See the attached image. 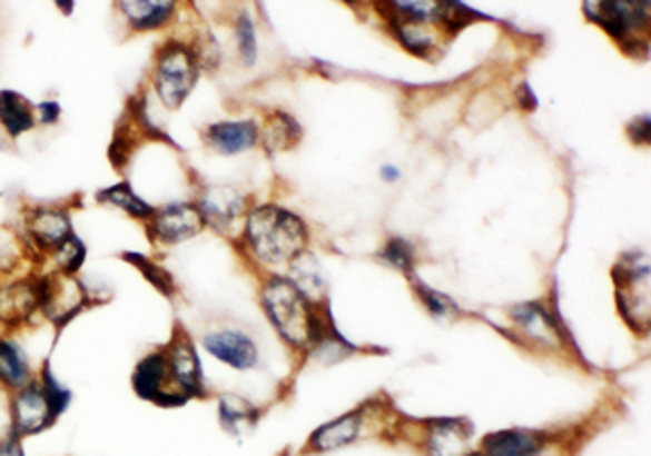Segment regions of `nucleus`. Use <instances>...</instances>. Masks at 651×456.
Returning a JSON list of instances; mask_svg holds the SVG:
<instances>
[{"label":"nucleus","mask_w":651,"mask_h":456,"mask_svg":"<svg viewBox=\"0 0 651 456\" xmlns=\"http://www.w3.org/2000/svg\"><path fill=\"white\" fill-rule=\"evenodd\" d=\"M243 240L256 260L289 265L308 247V226L287 208L263 204L247 215Z\"/></svg>","instance_id":"1"},{"label":"nucleus","mask_w":651,"mask_h":456,"mask_svg":"<svg viewBox=\"0 0 651 456\" xmlns=\"http://www.w3.org/2000/svg\"><path fill=\"white\" fill-rule=\"evenodd\" d=\"M72 405V391L63 387L50 361H43L32 383L10 398V434L26 440L57 425Z\"/></svg>","instance_id":"2"},{"label":"nucleus","mask_w":651,"mask_h":456,"mask_svg":"<svg viewBox=\"0 0 651 456\" xmlns=\"http://www.w3.org/2000/svg\"><path fill=\"white\" fill-rule=\"evenodd\" d=\"M260 303L267 319L276 328V333L297 348L313 346L319 315L313 310L310 300L297 289L289 278L272 276L260 291Z\"/></svg>","instance_id":"3"},{"label":"nucleus","mask_w":651,"mask_h":456,"mask_svg":"<svg viewBox=\"0 0 651 456\" xmlns=\"http://www.w3.org/2000/svg\"><path fill=\"white\" fill-rule=\"evenodd\" d=\"M199 57L190 46L170 39L159 48L152 85L168 111L181 109V105L190 98L195 85L199 82Z\"/></svg>","instance_id":"4"},{"label":"nucleus","mask_w":651,"mask_h":456,"mask_svg":"<svg viewBox=\"0 0 651 456\" xmlns=\"http://www.w3.org/2000/svg\"><path fill=\"white\" fill-rule=\"evenodd\" d=\"M615 300L622 319L638 335L649 330V258L642 251H627L613 265Z\"/></svg>","instance_id":"5"},{"label":"nucleus","mask_w":651,"mask_h":456,"mask_svg":"<svg viewBox=\"0 0 651 456\" xmlns=\"http://www.w3.org/2000/svg\"><path fill=\"white\" fill-rule=\"evenodd\" d=\"M145 228L155 245L172 247L197 238L206 228V221L195 201H172L155 208Z\"/></svg>","instance_id":"6"},{"label":"nucleus","mask_w":651,"mask_h":456,"mask_svg":"<svg viewBox=\"0 0 651 456\" xmlns=\"http://www.w3.org/2000/svg\"><path fill=\"white\" fill-rule=\"evenodd\" d=\"M131 389L140 400L152 403L157 407H166V409L181 407L188 403V398L179 394L172 385L164 348L152 350L150 355H145L136 364L131 373Z\"/></svg>","instance_id":"7"},{"label":"nucleus","mask_w":651,"mask_h":456,"mask_svg":"<svg viewBox=\"0 0 651 456\" xmlns=\"http://www.w3.org/2000/svg\"><path fill=\"white\" fill-rule=\"evenodd\" d=\"M89 306H91V294L78 280V276H63L59 271L43 276L41 315L50 319L57 328H66L68 321L76 319Z\"/></svg>","instance_id":"8"},{"label":"nucleus","mask_w":651,"mask_h":456,"mask_svg":"<svg viewBox=\"0 0 651 456\" xmlns=\"http://www.w3.org/2000/svg\"><path fill=\"white\" fill-rule=\"evenodd\" d=\"M170 379L179 394H184L188 400L204 398L206 396V383L204 370L199 364L197 348L190 339V335L184 328H175L172 339L164 348Z\"/></svg>","instance_id":"9"},{"label":"nucleus","mask_w":651,"mask_h":456,"mask_svg":"<svg viewBox=\"0 0 651 456\" xmlns=\"http://www.w3.org/2000/svg\"><path fill=\"white\" fill-rule=\"evenodd\" d=\"M589 21L598 23L622 46L649 28V3H586Z\"/></svg>","instance_id":"10"},{"label":"nucleus","mask_w":651,"mask_h":456,"mask_svg":"<svg viewBox=\"0 0 651 456\" xmlns=\"http://www.w3.org/2000/svg\"><path fill=\"white\" fill-rule=\"evenodd\" d=\"M43 308V276H28L0 285V324H28Z\"/></svg>","instance_id":"11"},{"label":"nucleus","mask_w":651,"mask_h":456,"mask_svg":"<svg viewBox=\"0 0 651 456\" xmlns=\"http://www.w3.org/2000/svg\"><path fill=\"white\" fill-rule=\"evenodd\" d=\"M26 234L37 251L52 254L76 234L70 212L61 206H34L26 212Z\"/></svg>","instance_id":"12"},{"label":"nucleus","mask_w":651,"mask_h":456,"mask_svg":"<svg viewBox=\"0 0 651 456\" xmlns=\"http://www.w3.org/2000/svg\"><path fill=\"white\" fill-rule=\"evenodd\" d=\"M204 350L236 370H251L258 366V346L256 341L238 328H217L201 337Z\"/></svg>","instance_id":"13"},{"label":"nucleus","mask_w":651,"mask_h":456,"mask_svg":"<svg viewBox=\"0 0 651 456\" xmlns=\"http://www.w3.org/2000/svg\"><path fill=\"white\" fill-rule=\"evenodd\" d=\"M195 204L206 226H213L217 231H225L245 212V195L227 184L201 186Z\"/></svg>","instance_id":"14"},{"label":"nucleus","mask_w":651,"mask_h":456,"mask_svg":"<svg viewBox=\"0 0 651 456\" xmlns=\"http://www.w3.org/2000/svg\"><path fill=\"white\" fill-rule=\"evenodd\" d=\"M473 423L466 418H437L427 423L425 456H468Z\"/></svg>","instance_id":"15"},{"label":"nucleus","mask_w":651,"mask_h":456,"mask_svg":"<svg viewBox=\"0 0 651 456\" xmlns=\"http://www.w3.org/2000/svg\"><path fill=\"white\" fill-rule=\"evenodd\" d=\"M260 127L254 120H223L206 125L201 131L204 145L223 157H236L256 147Z\"/></svg>","instance_id":"16"},{"label":"nucleus","mask_w":651,"mask_h":456,"mask_svg":"<svg viewBox=\"0 0 651 456\" xmlns=\"http://www.w3.org/2000/svg\"><path fill=\"white\" fill-rule=\"evenodd\" d=\"M545 432L514 427L500 429L482 440L484 456H543L545 449Z\"/></svg>","instance_id":"17"},{"label":"nucleus","mask_w":651,"mask_h":456,"mask_svg":"<svg viewBox=\"0 0 651 456\" xmlns=\"http://www.w3.org/2000/svg\"><path fill=\"white\" fill-rule=\"evenodd\" d=\"M512 321L530 341L548 348L561 346V330L543 303H521L512 310Z\"/></svg>","instance_id":"18"},{"label":"nucleus","mask_w":651,"mask_h":456,"mask_svg":"<svg viewBox=\"0 0 651 456\" xmlns=\"http://www.w3.org/2000/svg\"><path fill=\"white\" fill-rule=\"evenodd\" d=\"M116 10L122 14L131 32H152L172 21L177 3H168V0H120Z\"/></svg>","instance_id":"19"},{"label":"nucleus","mask_w":651,"mask_h":456,"mask_svg":"<svg viewBox=\"0 0 651 456\" xmlns=\"http://www.w3.org/2000/svg\"><path fill=\"white\" fill-rule=\"evenodd\" d=\"M362 416H365V412L355 409L335 420H328L326 425L315 429L306 449H310V454H324L351 445L362 432Z\"/></svg>","instance_id":"20"},{"label":"nucleus","mask_w":651,"mask_h":456,"mask_svg":"<svg viewBox=\"0 0 651 456\" xmlns=\"http://www.w3.org/2000/svg\"><path fill=\"white\" fill-rule=\"evenodd\" d=\"M34 379L32 361L26 348L8 337H0V389L19 391Z\"/></svg>","instance_id":"21"},{"label":"nucleus","mask_w":651,"mask_h":456,"mask_svg":"<svg viewBox=\"0 0 651 456\" xmlns=\"http://www.w3.org/2000/svg\"><path fill=\"white\" fill-rule=\"evenodd\" d=\"M0 129L10 138L19 140L26 133L37 129L34 105L19 91L3 89L0 91Z\"/></svg>","instance_id":"22"},{"label":"nucleus","mask_w":651,"mask_h":456,"mask_svg":"<svg viewBox=\"0 0 651 456\" xmlns=\"http://www.w3.org/2000/svg\"><path fill=\"white\" fill-rule=\"evenodd\" d=\"M217 420H220V427L229 436L240 438L254 432L258 423V409L243 396L225 394L217 400Z\"/></svg>","instance_id":"23"},{"label":"nucleus","mask_w":651,"mask_h":456,"mask_svg":"<svg viewBox=\"0 0 651 456\" xmlns=\"http://www.w3.org/2000/svg\"><path fill=\"white\" fill-rule=\"evenodd\" d=\"M98 204L102 206H111L116 210H122L127 212L131 219H140V221H148L155 212V206L145 201L134 188L129 181H118L114 186H107L102 188L98 195H96Z\"/></svg>","instance_id":"24"},{"label":"nucleus","mask_w":651,"mask_h":456,"mask_svg":"<svg viewBox=\"0 0 651 456\" xmlns=\"http://www.w3.org/2000/svg\"><path fill=\"white\" fill-rule=\"evenodd\" d=\"M260 138H263L269 155H278V151L293 149L302 140V127L297 125V120L293 116L276 111L267 118Z\"/></svg>","instance_id":"25"},{"label":"nucleus","mask_w":651,"mask_h":456,"mask_svg":"<svg viewBox=\"0 0 651 456\" xmlns=\"http://www.w3.org/2000/svg\"><path fill=\"white\" fill-rule=\"evenodd\" d=\"M289 280L297 285V289L310 300L319 298L326 291V278L322 274V267L317 258L308 251L297 256L293 262H289Z\"/></svg>","instance_id":"26"},{"label":"nucleus","mask_w":651,"mask_h":456,"mask_svg":"<svg viewBox=\"0 0 651 456\" xmlns=\"http://www.w3.org/2000/svg\"><path fill=\"white\" fill-rule=\"evenodd\" d=\"M52 260H55V271L63 274V276H78V271L85 267L87 262V256H89V249L85 245V240L72 234L68 240H63L52 254Z\"/></svg>","instance_id":"27"},{"label":"nucleus","mask_w":651,"mask_h":456,"mask_svg":"<svg viewBox=\"0 0 651 456\" xmlns=\"http://www.w3.org/2000/svg\"><path fill=\"white\" fill-rule=\"evenodd\" d=\"M125 262H129V265H134L140 274H142V278L145 280H150L155 287H157V291H161V294H166L168 298H172L175 296V291H177V285H175V280H172V276L161 267V265H157L155 260H150L148 256H142V254H136V251H125L122 256H120Z\"/></svg>","instance_id":"28"},{"label":"nucleus","mask_w":651,"mask_h":456,"mask_svg":"<svg viewBox=\"0 0 651 456\" xmlns=\"http://www.w3.org/2000/svg\"><path fill=\"white\" fill-rule=\"evenodd\" d=\"M414 291H416L418 300L423 303V306L427 308V313H430L434 319H437V321H451V319H455V315H457V306H455V303H453L448 296H444V294H440V291H434V289L425 287V285L418 282V280H414Z\"/></svg>","instance_id":"29"},{"label":"nucleus","mask_w":651,"mask_h":456,"mask_svg":"<svg viewBox=\"0 0 651 456\" xmlns=\"http://www.w3.org/2000/svg\"><path fill=\"white\" fill-rule=\"evenodd\" d=\"M381 258H383V262H387L389 267H394V269H398V271H403V274H412V269H414V249H412V245L407 242V240H403V238H392L385 247H383V251H381Z\"/></svg>","instance_id":"30"},{"label":"nucleus","mask_w":651,"mask_h":456,"mask_svg":"<svg viewBox=\"0 0 651 456\" xmlns=\"http://www.w3.org/2000/svg\"><path fill=\"white\" fill-rule=\"evenodd\" d=\"M236 41H238V52L243 57V61L247 66H251L256 61V28L249 19V14H240L238 23H236Z\"/></svg>","instance_id":"31"},{"label":"nucleus","mask_w":651,"mask_h":456,"mask_svg":"<svg viewBox=\"0 0 651 456\" xmlns=\"http://www.w3.org/2000/svg\"><path fill=\"white\" fill-rule=\"evenodd\" d=\"M34 116L37 125L52 127L61 120V105L57 100H41L39 105H34Z\"/></svg>","instance_id":"32"},{"label":"nucleus","mask_w":651,"mask_h":456,"mask_svg":"<svg viewBox=\"0 0 651 456\" xmlns=\"http://www.w3.org/2000/svg\"><path fill=\"white\" fill-rule=\"evenodd\" d=\"M649 131L651 129H649V116L647 113L635 118L633 122H629V138H631V142H635L640 147L649 145Z\"/></svg>","instance_id":"33"},{"label":"nucleus","mask_w":651,"mask_h":456,"mask_svg":"<svg viewBox=\"0 0 651 456\" xmlns=\"http://www.w3.org/2000/svg\"><path fill=\"white\" fill-rule=\"evenodd\" d=\"M0 456H26L23 440L8 432L3 438H0Z\"/></svg>","instance_id":"34"},{"label":"nucleus","mask_w":651,"mask_h":456,"mask_svg":"<svg viewBox=\"0 0 651 456\" xmlns=\"http://www.w3.org/2000/svg\"><path fill=\"white\" fill-rule=\"evenodd\" d=\"M383 175H385L389 181L398 179V170H392V168H385V170H383Z\"/></svg>","instance_id":"35"},{"label":"nucleus","mask_w":651,"mask_h":456,"mask_svg":"<svg viewBox=\"0 0 651 456\" xmlns=\"http://www.w3.org/2000/svg\"><path fill=\"white\" fill-rule=\"evenodd\" d=\"M63 14H70V12H76V3H68V6H57Z\"/></svg>","instance_id":"36"},{"label":"nucleus","mask_w":651,"mask_h":456,"mask_svg":"<svg viewBox=\"0 0 651 456\" xmlns=\"http://www.w3.org/2000/svg\"><path fill=\"white\" fill-rule=\"evenodd\" d=\"M468 456H484V454H482V452H471Z\"/></svg>","instance_id":"37"}]
</instances>
